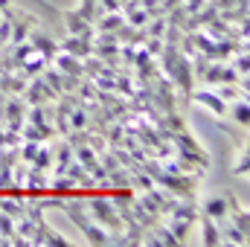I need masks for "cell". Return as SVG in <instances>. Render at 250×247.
Returning <instances> with one entry per match:
<instances>
[{
	"instance_id": "obj_1",
	"label": "cell",
	"mask_w": 250,
	"mask_h": 247,
	"mask_svg": "<svg viewBox=\"0 0 250 247\" xmlns=\"http://www.w3.org/2000/svg\"><path fill=\"white\" fill-rule=\"evenodd\" d=\"M59 204L64 206V212L73 218V224L84 233V239H87L90 245H114V236H111V233H108V230H105L90 212H87L84 204H76V201H59Z\"/></svg>"
},
{
	"instance_id": "obj_2",
	"label": "cell",
	"mask_w": 250,
	"mask_h": 247,
	"mask_svg": "<svg viewBox=\"0 0 250 247\" xmlns=\"http://www.w3.org/2000/svg\"><path fill=\"white\" fill-rule=\"evenodd\" d=\"M189 96H192V102H198V105L209 108L212 114H218V117H227V102H224L218 93H212V90H201V93H189Z\"/></svg>"
},
{
	"instance_id": "obj_3",
	"label": "cell",
	"mask_w": 250,
	"mask_h": 247,
	"mask_svg": "<svg viewBox=\"0 0 250 247\" xmlns=\"http://www.w3.org/2000/svg\"><path fill=\"white\" fill-rule=\"evenodd\" d=\"M233 175H242V178H248V143H242V154L236 151L233 154Z\"/></svg>"
},
{
	"instance_id": "obj_4",
	"label": "cell",
	"mask_w": 250,
	"mask_h": 247,
	"mask_svg": "<svg viewBox=\"0 0 250 247\" xmlns=\"http://www.w3.org/2000/svg\"><path fill=\"white\" fill-rule=\"evenodd\" d=\"M9 9V0H0V12H6Z\"/></svg>"
},
{
	"instance_id": "obj_5",
	"label": "cell",
	"mask_w": 250,
	"mask_h": 247,
	"mask_svg": "<svg viewBox=\"0 0 250 247\" xmlns=\"http://www.w3.org/2000/svg\"><path fill=\"white\" fill-rule=\"evenodd\" d=\"M0 245H6V239H3V236H0Z\"/></svg>"
}]
</instances>
